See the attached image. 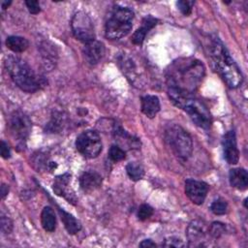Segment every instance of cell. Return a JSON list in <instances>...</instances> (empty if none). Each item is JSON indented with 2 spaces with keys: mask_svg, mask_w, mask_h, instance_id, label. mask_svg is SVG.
Segmentation results:
<instances>
[{
  "mask_svg": "<svg viewBox=\"0 0 248 248\" xmlns=\"http://www.w3.org/2000/svg\"><path fill=\"white\" fill-rule=\"evenodd\" d=\"M205 75L204 65L192 57L174 60L166 71L169 89L193 94L202 84Z\"/></svg>",
  "mask_w": 248,
  "mask_h": 248,
  "instance_id": "1",
  "label": "cell"
},
{
  "mask_svg": "<svg viewBox=\"0 0 248 248\" xmlns=\"http://www.w3.org/2000/svg\"><path fill=\"white\" fill-rule=\"evenodd\" d=\"M208 54L214 70L225 83L230 88H237L243 80L242 73L219 38L214 37L210 40Z\"/></svg>",
  "mask_w": 248,
  "mask_h": 248,
  "instance_id": "2",
  "label": "cell"
},
{
  "mask_svg": "<svg viewBox=\"0 0 248 248\" xmlns=\"http://www.w3.org/2000/svg\"><path fill=\"white\" fill-rule=\"evenodd\" d=\"M168 95L173 105L182 108L197 126L204 130L210 128L212 117L204 103L195 98L193 94L182 93L173 89L168 88Z\"/></svg>",
  "mask_w": 248,
  "mask_h": 248,
  "instance_id": "3",
  "label": "cell"
},
{
  "mask_svg": "<svg viewBox=\"0 0 248 248\" xmlns=\"http://www.w3.org/2000/svg\"><path fill=\"white\" fill-rule=\"evenodd\" d=\"M6 69L13 81L22 91L34 93L41 87V81L31 67L17 56H8L5 62Z\"/></svg>",
  "mask_w": 248,
  "mask_h": 248,
  "instance_id": "4",
  "label": "cell"
},
{
  "mask_svg": "<svg viewBox=\"0 0 248 248\" xmlns=\"http://www.w3.org/2000/svg\"><path fill=\"white\" fill-rule=\"evenodd\" d=\"M134 12L122 6H114L107 18L105 35L109 40H118L128 35L133 26Z\"/></svg>",
  "mask_w": 248,
  "mask_h": 248,
  "instance_id": "5",
  "label": "cell"
},
{
  "mask_svg": "<svg viewBox=\"0 0 248 248\" xmlns=\"http://www.w3.org/2000/svg\"><path fill=\"white\" fill-rule=\"evenodd\" d=\"M165 141L178 159L186 161L192 155V138L181 126L170 125L165 131Z\"/></svg>",
  "mask_w": 248,
  "mask_h": 248,
  "instance_id": "6",
  "label": "cell"
},
{
  "mask_svg": "<svg viewBox=\"0 0 248 248\" xmlns=\"http://www.w3.org/2000/svg\"><path fill=\"white\" fill-rule=\"evenodd\" d=\"M76 147L85 158H96L103 148L100 135L94 130H86L82 132L76 140Z\"/></svg>",
  "mask_w": 248,
  "mask_h": 248,
  "instance_id": "7",
  "label": "cell"
},
{
  "mask_svg": "<svg viewBox=\"0 0 248 248\" xmlns=\"http://www.w3.org/2000/svg\"><path fill=\"white\" fill-rule=\"evenodd\" d=\"M71 27L74 36L80 42L86 44L95 40L93 22L89 16L84 12L78 11L73 16Z\"/></svg>",
  "mask_w": 248,
  "mask_h": 248,
  "instance_id": "8",
  "label": "cell"
},
{
  "mask_svg": "<svg viewBox=\"0 0 248 248\" xmlns=\"http://www.w3.org/2000/svg\"><path fill=\"white\" fill-rule=\"evenodd\" d=\"M186 235L190 247L207 246V237L211 236L209 233V227L201 219L193 220L188 225Z\"/></svg>",
  "mask_w": 248,
  "mask_h": 248,
  "instance_id": "9",
  "label": "cell"
},
{
  "mask_svg": "<svg viewBox=\"0 0 248 248\" xmlns=\"http://www.w3.org/2000/svg\"><path fill=\"white\" fill-rule=\"evenodd\" d=\"M9 128L12 135L19 141L27 139L31 131V121L29 117L21 111H15L9 120Z\"/></svg>",
  "mask_w": 248,
  "mask_h": 248,
  "instance_id": "10",
  "label": "cell"
},
{
  "mask_svg": "<svg viewBox=\"0 0 248 248\" xmlns=\"http://www.w3.org/2000/svg\"><path fill=\"white\" fill-rule=\"evenodd\" d=\"M208 185L200 180L195 179H187L185 181V193L186 196L190 199V201L195 204H202L207 195Z\"/></svg>",
  "mask_w": 248,
  "mask_h": 248,
  "instance_id": "11",
  "label": "cell"
},
{
  "mask_svg": "<svg viewBox=\"0 0 248 248\" xmlns=\"http://www.w3.org/2000/svg\"><path fill=\"white\" fill-rule=\"evenodd\" d=\"M222 146H223V153H224L225 160L230 165L237 164L239 160V151L237 148L235 132L233 130L227 132L223 136Z\"/></svg>",
  "mask_w": 248,
  "mask_h": 248,
  "instance_id": "12",
  "label": "cell"
},
{
  "mask_svg": "<svg viewBox=\"0 0 248 248\" xmlns=\"http://www.w3.org/2000/svg\"><path fill=\"white\" fill-rule=\"evenodd\" d=\"M71 180V174L69 172H65L61 175H58L53 182V191L57 196H61L65 198L69 202L76 203L77 198L73 191H71L69 187V183Z\"/></svg>",
  "mask_w": 248,
  "mask_h": 248,
  "instance_id": "13",
  "label": "cell"
},
{
  "mask_svg": "<svg viewBox=\"0 0 248 248\" xmlns=\"http://www.w3.org/2000/svg\"><path fill=\"white\" fill-rule=\"evenodd\" d=\"M105 54V46L102 42L97 41L96 39L86 43L83 47V55L85 60L90 65H96L100 62Z\"/></svg>",
  "mask_w": 248,
  "mask_h": 248,
  "instance_id": "14",
  "label": "cell"
},
{
  "mask_svg": "<svg viewBox=\"0 0 248 248\" xmlns=\"http://www.w3.org/2000/svg\"><path fill=\"white\" fill-rule=\"evenodd\" d=\"M102 184V176L93 170H88L82 172L79 177V185L82 191L90 193L98 189Z\"/></svg>",
  "mask_w": 248,
  "mask_h": 248,
  "instance_id": "15",
  "label": "cell"
},
{
  "mask_svg": "<svg viewBox=\"0 0 248 248\" xmlns=\"http://www.w3.org/2000/svg\"><path fill=\"white\" fill-rule=\"evenodd\" d=\"M158 19L152 16H146L141 22V26L139 27L132 36V42L135 45H141L145 39L147 33L157 24Z\"/></svg>",
  "mask_w": 248,
  "mask_h": 248,
  "instance_id": "16",
  "label": "cell"
},
{
  "mask_svg": "<svg viewBox=\"0 0 248 248\" xmlns=\"http://www.w3.org/2000/svg\"><path fill=\"white\" fill-rule=\"evenodd\" d=\"M229 180L232 187L238 190H245L248 186V173L243 168L232 169L229 172Z\"/></svg>",
  "mask_w": 248,
  "mask_h": 248,
  "instance_id": "17",
  "label": "cell"
},
{
  "mask_svg": "<svg viewBox=\"0 0 248 248\" xmlns=\"http://www.w3.org/2000/svg\"><path fill=\"white\" fill-rule=\"evenodd\" d=\"M141 111L149 118H153L160 111V100L155 95H145L141 97Z\"/></svg>",
  "mask_w": 248,
  "mask_h": 248,
  "instance_id": "18",
  "label": "cell"
},
{
  "mask_svg": "<svg viewBox=\"0 0 248 248\" xmlns=\"http://www.w3.org/2000/svg\"><path fill=\"white\" fill-rule=\"evenodd\" d=\"M58 212H59L60 218L64 224L65 229L67 230V232L70 234H75L81 230V224L73 215L66 212L64 209H62L60 207H58Z\"/></svg>",
  "mask_w": 248,
  "mask_h": 248,
  "instance_id": "19",
  "label": "cell"
},
{
  "mask_svg": "<svg viewBox=\"0 0 248 248\" xmlns=\"http://www.w3.org/2000/svg\"><path fill=\"white\" fill-rule=\"evenodd\" d=\"M41 224L46 232H52L56 228V217L50 206H45L41 214Z\"/></svg>",
  "mask_w": 248,
  "mask_h": 248,
  "instance_id": "20",
  "label": "cell"
},
{
  "mask_svg": "<svg viewBox=\"0 0 248 248\" xmlns=\"http://www.w3.org/2000/svg\"><path fill=\"white\" fill-rule=\"evenodd\" d=\"M6 46L14 52H23L29 46V42L24 37L9 36L6 39Z\"/></svg>",
  "mask_w": 248,
  "mask_h": 248,
  "instance_id": "21",
  "label": "cell"
},
{
  "mask_svg": "<svg viewBox=\"0 0 248 248\" xmlns=\"http://www.w3.org/2000/svg\"><path fill=\"white\" fill-rule=\"evenodd\" d=\"M40 48H41L42 57L44 59V63L46 64V67H49L50 69L53 68L54 63L56 61L55 47L48 43H43Z\"/></svg>",
  "mask_w": 248,
  "mask_h": 248,
  "instance_id": "22",
  "label": "cell"
},
{
  "mask_svg": "<svg viewBox=\"0 0 248 248\" xmlns=\"http://www.w3.org/2000/svg\"><path fill=\"white\" fill-rule=\"evenodd\" d=\"M115 139L120 140L122 143L125 140V141L128 143L130 148H139L140 146V140L138 138H134L133 136L129 135L126 131H124L120 126H115L113 130Z\"/></svg>",
  "mask_w": 248,
  "mask_h": 248,
  "instance_id": "23",
  "label": "cell"
},
{
  "mask_svg": "<svg viewBox=\"0 0 248 248\" xmlns=\"http://www.w3.org/2000/svg\"><path fill=\"white\" fill-rule=\"evenodd\" d=\"M126 171L129 177L134 181L140 180L144 176L143 168L140 164H137L135 162H131L126 166Z\"/></svg>",
  "mask_w": 248,
  "mask_h": 248,
  "instance_id": "24",
  "label": "cell"
},
{
  "mask_svg": "<svg viewBox=\"0 0 248 248\" xmlns=\"http://www.w3.org/2000/svg\"><path fill=\"white\" fill-rule=\"evenodd\" d=\"M108 157L113 162H119V161H122L125 159L126 152L119 145L113 144L110 146V148L108 150Z\"/></svg>",
  "mask_w": 248,
  "mask_h": 248,
  "instance_id": "25",
  "label": "cell"
},
{
  "mask_svg": "<svg viewBox=\"0 0 248 248\" xmlns=\"http://www.w3.org/2000/svg\"><path fill=\"white\" fill-rule=\"evenodd\" d=\"M210 210L215 215H224L228 212V202L222 199H218L211 203Z\"/></svg>",
  "mask_w": 248,
  "mask_h": 248,
  "instance_id": "26",
  "label": "cell"
},
{
  "mask_svg": "<svg viewBox=\"0 0 248 248\" xmlns=\"http://www.w3.org/2000/svg\"><path fill=\"white\" fill-rule=\"evenodd\" d=\"M63 119L64 117L62 116L61 113H54V116H52L51 121L47 124V127L46 128V131H49L51 133H56L57 131H59L62 126H63Z\"/></svg>",
  "mask_w": 248,
  "mask_h": 248,
  "instance_id": "27",
  "label": "cell"
},
{
  "mask_svg": "<svg viewBox=\"0 0 248 248\" xmlns=\"http://www.w3.org/2000/svg\"><path fill=\"white\" fill-rule=\"evenodd\" d=\"M226 226L221 222H213L209 227V233L213 238H219L225 233Z\"/></svg>",
  "mask_w": 248,
  "mask_h": 248,
  "instance_id": "28",
  "label": "cell"
},
{
  "mask_svg": "<svg viewBox=\"0 0 248 248\" xmlns=\"http://www.w3.org/2000/svg\"><path fill=\"white\" fill-rule=\"evenodd\" d=\"M154 210L153 208L148 204H141L138 210V218L140 221H144L152 216Z\"/></svg>",
  "mask_w": 248,
  "mask_h": 248,
  "instance_id": "29",
  "label": "cell"
},
{
  "mask_svg": "<svg viewBox=\"0 0 248 248\" xmlns=\"http://www.w3.org/2000/svg\"><path fill=\"white\" fill-rule=\"evenodd\" d=\"M178 10L184 15L189 16L192 13V8L194 6V1H188V0H180L176 3Z\"/></svg>",
  "mask_w": 248,
  "mask_h": 248,
  "instance_id": "30",
  "label": "cell"
},
{
  "mask_svg": "<svg viewBox=\"0 0 248 248\" xmlns=\"http://www.w3.org/2000/svg\"><path fill=\"white\" fill-rule=\"evenodd\" d=\"M1 231L4 233H10L13 231V222L4 212H1Z\"/></svg>",
  "mask_w": 248,
  "mask_h": 248,
  "instance_id": "31",
  "label": "cell"
},
{
  "mask_svg": "<svg viewBox=\"0 0 248 248\" xmlns=\"http://www.w3.org/2000/svg\"><path fill=\"white\" fill-rule=\"evenodd\" d=\"M162 246L164 247H174V248H180V247H184L185 243L183 242L182 239L178 238V237H168L164 240V242L162 243Z\"/></svg>",
  "mask_w": 248,
  "mask_h": 248,
  "instance_id": "32",
  "label": "cell"
},
{
  "mask_svg": "<svg viewBox=\"0 0 248 248\" xmlns=\"http://www.w3.org/2000/svg\"><path fill=\"white\" fill-rule=\"evenodd\" d=\"M25 5L29 11L30 14L32 15H37L41 12V8H40V4L38 1L35 0H29V1H25Z\"/></svg>",
  "mask_w": 248,
  "mask_h": 248,
  "instance_id": "33",
  "label": "cell"
},
{
  "mask_svg": "<svg viewBox=\"0 0 248 248\" xmlns=\"http://www.w3.org/2000/svg\"><path fill=\"white\" fill-rule=\"evenodd\" d=\"M0 151H1V156H2L4 159L10 158V156H11V150H10L9 145H8L4 140L1 141Z\"/></svg>",
  "mask_w": 248,
  "mask_h": 248,
  "instance_id": "34",
  "label": "cell"
},
{
  "mask_svg": "<svg viewBox=\"0 0 248 248\" xmlns=\"http://www.w3.org/2000/svg\"><path fill=\"white\" fill-rule=\"evenodd\" d=\"M140 246L148 248V247H156V244L151 239H144L140 243Z\"/></svg>",
  "mask_w": 248,
  "mask_h": 248,
  "instance_id": "35",
  "label": "cell"
},
{
  "mask_svg": "<svg viewBox=\"0 0 248 248\" xmlns=\"http://www.w3.org/2000/svg\"><path fill=\"white\" fill-rule=\"evenodd\" d=\"M8 193H9V187H8L7 185H5V184H2V186H1V195H2V198L4 199V198L8 195Z\"/></svg>",
  "mask_w": 248,
  "mask_h": 248,
  "instance_id": "36",
  "label": "cell"
},
{
  "mask_svg": "<svg viewBox=\"0 0 248 248\" xmlns=\"http://www.w3.org/2000/svg\"><path fill=\"white\" fill-rule=\"evenodd\" d=\"M11 3H12L11 1H9V2L8 1H3L2 2V10H6L11 5Z\"/></svg>",
  "mask_w": 248,
  "mask_h": 248,
  "instance_id": "37",
  "label": "cell"
}]
</instances>
